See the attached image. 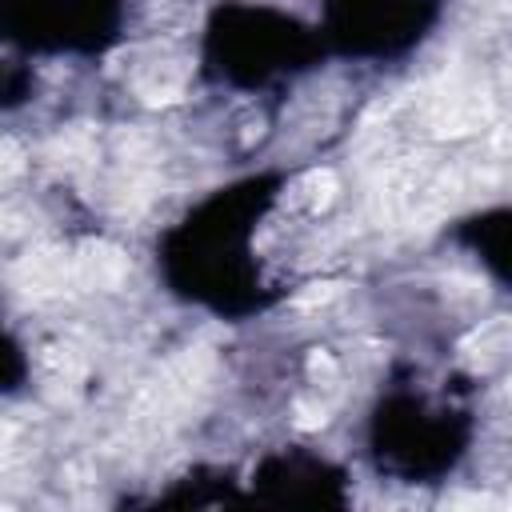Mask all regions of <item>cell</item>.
Here are the masks:
<instances>
[{
  "label": "cell",
  "mask_w": 512,
  "mask_h": 512,
  "mask_svg": "<svg viewBox=\"0 0 512 512\" xmlns=\"http://www.w3.org/2000/svg\"><path fill=\"white\" fill-rule=\"evenodd\" d=\"M328 424V412L308 404V400H296V428H324Z\"/></svg>",
  "instance_id": "obj_4"
},
{
  "label": "cell",
  "mask_w": 512,
  "mask_h": 512,
  "mask_svg": "<svg viewBox=\"0 0 512 512\" xmlns=\"http://www.w3.org/2000/svg\"><path fill=\"white\" fill-rule=\"evenodd\" d=\"M20 276H24V288L28 292H60L64 288V280L72 276V264H64V256L60 252H32L28 260H24V268H20Z\"/></svg>",
  "instance_id": "obj_2"
},
{
  "label": "cell",
  "mask_w": 512,
  "mask_h": 512,
  "mask_svg": "<svg viewBox=\"0 0 512 512\" xmlns=\"http://www.w3.org/2000/svg\"><path fill=\"white\" fill-rule=\"evenodd\" d=\"M508 400H512V384H508Z\"/></svg>",
  "instance_id": "obj_7"
},
{
  "label": "cell",
  "mask_w": 512,
  "mask_h": 512,
  "mask_svg": "<svg viewBox=\"0 0 512 512\" xmlns=\"http://www.w3.org/2000/svg\"><path fill=\"white\" fill-rule=\"evenodd\" d=\"M16 168H20V152H16V144H12V140H8V144H4V172H8V176H12V172H16Z\"/></svg>",
  "instance_id": "obj_6"
},
{
  "label": "cell",
  "mask_w": 512,
  "mask_h": 512,
  "mask_svg": "<svg viewBox=\"0 0 512 512\" xmlns=\"http://www.w3.org/2000/svg\"><path fill=\"white\" fill-rule=\"evenodd\" d=\"M128 276V260L116 244L108 240H88L76 256H72V280L80 288H116Z\"/></svg>",
  "instance_id": "obj_1"
},
{
  "label": "cell",
  "mask_w": 512,
  "mask_h": 512,
  "mask_svg": "<svg viewBox=\"0 0 512 512\" xmlns=\"http://www.w3.org/2000/svg\"><path fill=\"white\" fill-rule=\"evenodd\" d=\"M332 296H336V284H312L308 292H300L292 300V308H316V304H328Z\"/></svg>",
  "instance_id": "obj_3"
},
{
  "label": "cell",
  "mask_w": 512,
  "mask_h": 512,
  "mask_svg": "<svg viewBox=\"0 0 512 512\" xmlns=\"http://www.w3.org/2000/svg\"><path fill=\"white\" fill-rule=\"evenodd\" d=\"M308 376H312V380H332V376H336V360H332L328 352H312V356H308Z\"/></svg>",
  "instance_id": "obj_5"
}]
</instances>
